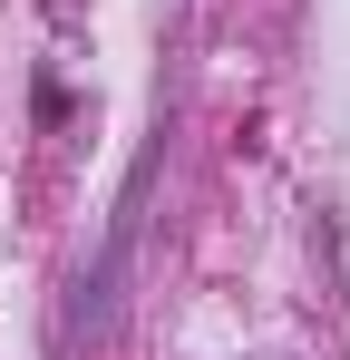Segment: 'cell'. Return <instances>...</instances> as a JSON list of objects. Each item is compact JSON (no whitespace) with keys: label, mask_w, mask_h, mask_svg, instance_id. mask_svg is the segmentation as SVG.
<instances>
[{"label":"cell","mask_w":350,"mask_h":360,"mask_svg":"<svg viewBox=\"0 0 350 360\" xmlns=\"http://www.w3.org/2000/svg\"><path fill=\"white\" fill-rule=\"evenodd\" d=\"M49 10H58V0H49Z\"/></svg>","instance_id":"1"}]
</instances>
